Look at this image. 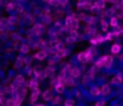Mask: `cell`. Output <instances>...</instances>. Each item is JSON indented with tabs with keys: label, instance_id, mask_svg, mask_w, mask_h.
Returning a JSON list of instances; mask_svg holds the SVG:
<instances>
[{
	"label": "cell",
	"instance_id": "cell-1",
	"mask_svg": "<svg viewBox=\"0 0 123 106\" xmlns=\"http://www.w3.org/2000/svg\"><path fill=\"white\" fill-rule=\"evenodd\" d=\"M92 59H93V56H92L87 50L82 51V53H80V54L78 55V60H79V62H82V63L90 62V61H92Z\"/></svg>",
	"mask_w": 123,
	"mask_h": 106
},
{
	"label": "cell",
	"instance_id": "cell-2",
	"mask_svg": "<svg viewBox=\"0 0 123 106\" xmlns=\"http://www.w3.org/2000/svg\"><path fill=\"white\" fill-rule=\"evenodd\" d=\"M44 30V26H43V24H38V23H36L34 26H32V30H31V32H32V35L35 36H40L42 34V31Z\"/></svg>",
	"mask_w": 123,
	"mask_h": 106
},
{
	"label": "cell",
	"instance_id": "cell-3",
	"mask_svg": "<svg viewBox=\"0 0 123 106\" xmlns=\"http://www.w3.org/2000/svg\"><path fill=\"white\" fill-rule=\"evenodd\" d=\"M97 20H98V18H97V17H94L93 14L86 16V18L84 19V22H85L87 25H90V26H92L93 24H96V23H97Z\"/></svg>",
	"mask_w": 123,
	"mask_h": 106
},
{
	"label": "cell",
	"instance_id": "cell-4",
	"mask_svg": "<svg viewBox=\"0 0 123 106\" xmlns=\"http://www.w3.org/2000/svg\"><path fill=\"white\" fill-rule=\"evenodd\" d=\"M43 75H44V77H54V75H55V68L54 67H50V66H48L44 71H43Z\"/></svg>",
	"mask_w": 123,
	"mask_h": 106
},
{
	"label": "cell",
	"instance_id": "cell-5",
	"mask_svg": "<svg viewBox=\"0 0 123 106\" xmlns=\"http://www.w3.org/2000/svg\"><path fill=\"white\" fill-rule=\"evenodd\" d=\"M112 62H114V59H112L111 55L104 56V68H110L112 66Z\"/></svg>",
	"mask_w": 123,
	"mask_h": 106
},
{
	"label": "cell",
	"instance_id": "cell-6",
	"mask_svg": "<svg viewBox=\"0 0 123 106\" xmlns=\"http://www.w3.org/2000/svg\"><path fill=\"white\" fill-rule=\"evenodd\" d=\"M60 44H61V41H60V39H51V41H49L48 47H49L50 49H55V50H56Z\"/></svg>",
	"mask_w": 123,
	"mask_h": 106
},
{
	"label": "cell",
	"instance_id": "cell-7",
	"mask_svg": "<svg viewBox=\"0 0 123 106\" xmlns=\"http://www.w3.org/2000/svg\"><path fill=\"white\" fill-rule=\"evenodd\" d=\"M24 98H25V97H23L22 94L17 93V95L13 98V103H14V106H20V105H22V103H23Z\"/></svg>",
	"mask_w": 123,
	"mask_h": 106
},
{
	"label": "cell",
	"instance_id": "cell-8",
	"mask_svg": "<svg viewBox=\"0 0 123 106\" xmlns=\"http://www.w3.org/2000/svg\"><path fill=\"white\" fill-rule=\"evenodd\" d=\"M114 85H122V82H123V76H122V74L121 73H118L114 79H112V81H111Z\"/></svg>",
	"mask_w": 123,
	"mask_h": 106
},
{
	"label": "cell",
	"instance_id": "cell-9",
	"mask_svg": "<svg viewBox=\"0 0 123 106\" xmlns=\"http://www.w3.org/2000/svg\"><path fill=\"white\" fill-rule=\"evenodd\" d=\"M71 76L74 79V77H78V76H80L81 75V71H80V69L78 68V67H72V69H71Z\"/></svg>",
	"mask_w": 123,
	"mask_h": 106
},
{
	"label": "cell",
	"instance_id": "cell-10",
	"mask_svg": "<svg viewBox=\"0 0 123 106\" xmlns=\"http://www.w3.org/2000/svg\"><path fill=\"white\" fill-rule=\"evenodd\" d=\"M105 1H96L93 2V10H103L105 8Z\"/></svg>",
	"mask_w": 123,
	"mask_h": 106
},
{
	"label": "cell",
	"instance_id": "cell-11",
	"mask_svg": "<svg viewBox=\"0 0 123 106\" xmlns=\"http://www.w3.org/2000/svg\"><path fill=\"white\" fill-rule=\"evenodd\" d=\"M110 92H111V89H110V86L109 85H103L100 87V94L108 95V94H110Z\"/></svg>",
	"mask_w": 123,
	"mask_h": 106
},
{
	"label": "cell",
	"instance_id": "cell-12",
	"mask_svg": "<svg viewBox=\"0 0 123 106\" xmlns=\"http://www.w3.org/2000/svg\"><path fill=\"white\" fill-rule=\"evenodd\" d=\"M42 97H43V99H44L45 101H48V100H51V99H53V93H51L50 89H47V91L43 92Z\"/></svg>",
	"mask_w": 123,
	"mask_h": 106
},
{
	"label": "cell",
	"instance_id": "cell-13",
	"mask_svg": "<svg viewBox=\"0 0 123 106\" xmlns=\"http://www.w3.org/2000/svg\"><path fill=\"white\" fill-rule=\"evenodd\" d=\"M35 57H36L37 60H40V61H43V60H45V57H47V53H45L44 50H40L38 53H36Z\"/></svg>",
	"mask_w": 123,
	"mask_h": 106
},
{
	"label": "cell",
	"instance_id": "cell-14",
	"mask_svg": "<svg viewBox=\"0 0 123 106\" xmlns=\"http://www.w3.org/2000/svg\"><path fill=\"white\" fill-rule=\"evenodd\" d=\"M38 97H40V89H36V91H34V93L31 94V98H30V101H31V104H35V103H36V100L38 99Z\"/></svg>",
	"mask_w": 123,
	"mask_h": 106
},
{
	"label": "cell",
	"instance_id": "cell-15",
	"mask_svg": "<svg viewBox=\"0 0 123 106\" xmlns=\"http://www.w3.org/2000/svg\"><path fill=\"white\" fill-rule=\"evenodd\" d=\"M67 50L66 49H63V50H57L56 53H55V56L57 57V59H63V57H66L67 56Z\"/></svg>",
	"mask_w": 123,
	"mask_h": 106
},
{
	"label": "cell",
	"instance_id": "cell-16",
	"mask_svg": "<svg viewBox=\"0 0 123 106\" xmlns=\"http://www.w3.org/2000/svg\"><path fill=\"white\" fill-rule=\"evenodd\" d=\"M34 48L36 49H45V42L43 41V39H40L38 42H36L35 44H34Z\"/></svg>",
	"mask_w": 123,
	"mask_h": 106
},
{
	"label": "cell",
	"instance_id": "cell-17",
	"mask_svg": "<svg viewBox=\"0 0 123 106\" xmlns=\"http://www.w3.org/2000/svg\"><path fill=\"white\" fill-rule=\"evenodd\" d=\"M121 51V45L120 44H112L111 47V53L112 54H118Z\"/></svg>",
	"mask_w": 123,
	"mask_h": 106
},
{
	"label": "cell",
	"instance_id": "cell-18",
	"mask_svg": "<svg viewBox=\"0 0 123 106\" xmlns=\"http://www.w3.org/2000/svg\"><path fill=\"white\" fill-rule=\"evenodd\" d=\"M65 86H75L74 79H73L72 76H69V77H66V81H65Z\"/></svg>",
	"mask_w": 123,
	"mask_h": 106
},
{
	"label": "cell",
	"instance_id": "cell-19",
	"mask_svg": "<svg viewBox=\"0 0 123 106\" xmlns=\"http://www.w3.org/2000/svg\"><path fill=\"white\" fill-rule=\"evenodd\" d=\"M109 25H111L112 28L118 26V18H117V17H111V19H110V24H109Z\"/></svg>",
	"mask_w": 123,
	"mask_h": 106
},
{
	"label": "cell",
	"instance_id": "cell-20",
	"mask_svg": "<svg viewBox=\"0 0 123 106\" xmlns=\"http://www.w3.org/2000/svg\"><path fill=\"white\" fill-rule=\"evenodd\" d=\"M94 66H96L98 69H99V68H103V67H104V56H103V57H99Z\"/></svg>",
	"mask_w": 123,
	"mask_h": 106
},
{
	"label": "cell",
	"instance_id": "cell-21",
	"mask_svg": "<svg viewBox=\"0 0 123 106\" xmlns=\"http://www.w3.org/2000/svg\"><path fill=\"white\" fill-rule=\"evenodd\" d=\"M29 88H31L32 91H36V89H38V81H36V80H31Z\"/></svg>",
	"mask_w": 123,
	"mask_h": 106
},
{
	"label": "cell",
	"instance_id": "cell-22",
	"mask_svg": "<svg viewBox=\"0 0 123 106\" xmlns=\"http://www.w3.org/2000/svg\"><path fill=\"white\" fill-rule=\"evenodd\" d=\"M51 103H53L54 105H59V104H61V103H62V98H61L60 95H57V97H53Z\"/></svg>",
	"mask_w": 123,
	"mask_h": 106
},
{
	"label": "cell",
	"instance_id": "cell-23",
	"mask_svg": "<svg viewBox=\"0 0 123 106\" xmlns=\"http://www.w3.org/2000/svg\"><path fill=\"white\" fill-rule=\"evenodd\" d=\"M94 38H96L97 44H100V43H103L105 41V37H103V35H100V34H97V35L94 36Z\"/></svg>",
	"mask_w": 123,
	"mask_h": 106
},
{
	"label": "cell",
	"instance_id": "cell-24",
	"mask_svg": "<svg viewBox=\"0 0 123 106\" xmlns=\"http://www.w3.org/2000/svg\"><path fill=\"white\" fill-rule=\"evenodd\" d=\"M91 94L94 95V97L99 95V94H100V88H99V87H92V88H91Z\"/></svg>",
	"mask_w": 123,
	"mask_h": 106
},
{
	"label": "cell",
	"instance_id": "cell-25",
	"mask_svg": "<svg viewBox=\"0 0 123 106\" xmlns=\"http://www.w3.org/2000/svg\"><path fill=\"white\" fill-rule=\"evenodd\" d=\"M30 51V47L28 45V44H23L22 47H20V53H23V54H28Z\"/></svg>",
	"mask_w": 123,
	"mask_h": 106
},
{
	"label": "cell",
	"instance_id": "cell-26",
	"mask_svg": "<svg viewBox=\"0 0 123 106\" xmlns=\"http://www.w3.org/2000/svg\"><path fill=\"white\" fill-rule=\"evenodd\" d=\"M43 23L47 25V24H50V22H51V17H50V14H45V16H43Z\"/></svg>",
	"mask_w": 123,
	"mask_h": 106
},
{
	"label": "cell",
	"instance_id": "cell-27",
	"mask_svg": "<svg viewBox=\"0 0 123 106\" xmlns=\"http://www.w3.org/2000/svg\"><path fill=\"white\" fill-rule=\"evenodd\" d=\"M17 22H18V18H17L16 16H11V17L7 19V23H8V24H16Z\"/></svg>",
	"mask_w": 123,
	"mask_h": 106
},
{
	"label": "cell",
	"instance_id": "cell-28",
	"mask_svg": "<svg viewBox=\"0 0 123 106\" xmlns=\"http://www.w3.org/2000/svg\"><path fill=\"white\" fill-rule=\"evenodd\" d=\"M50 85H51L53 87H56L57 85H60V82H59V79H57V76H55V77H51Z\"/></svg>",
	"mask_w": 123,
	"mask_h": 106
},
{
	"label": "cell",
	"instance_id": "cell-29",
	"mask_svg": "<svg viewBox=\"0 0 123 106\" xmlns=\"http://www.w3.org/2000/svg\"><path fill=\"white\" fill-rule=\"evenodd\" d=\"M55 91H56V92H57L59 94H61V93H62V92L65 91V86L60 83V85H57V86L55 87Z\"/></svg>",
	"mask_w": 123,
	"mask_h": 106
},
{
	"label": "cell",
	"instance_id": "cell-30",
	"mask_svg": "<svg viewBox=\"0 0 123 106\" xmlns=\"http://www.w3.org/2000/svg\"><path fill=\"white\" fill-rule=\"evenodd\" d=\"M71 69H72V65H71V63H67V65L62 68V73H65V74H66V73H69Z\"/></svg>",
	"mask_w": 123,
	"mask_h": 106
},
{
	"label": "cell",
	"instance_id": "cell-31",
	"mask_svg": "<svg viewBox=\"0 0 123 106\" xmlns=\"http://www.w3.org/2000/svg\"><path fill=\"white\" fill-rule=\"evenodd\" d=\"M25 61H26V60H24V59H20V57H19V59H17V63H16V66H14V67H17V68L22 67V66H23V63H24Z\"/></svg>",
	"mask_w": 123,
	"mask_h": 106
},
{
	"label": "cell",
	"instance_id": "cell-32",
	"mask_svg": "<svg viewBox=\"0 0 123 106\" xmlns=\"http://www.w3.org/2000/svg\"><path fill=\"white\" fill-rule=\"evenodd\" d=\"M17 91V87L14 86V85H12V86H8L7 88H6V92L7 93H14Z\"/></svg>",
	"mask_w": 123,
	"mask_h": 106
},
{
	"label": "cell",
	"instance_id": "cell-33",
	"mask_svg": "<svg viewBox=\"0 0 123 106\" xmlns=\"http://www.w3.org/2000/svg\"><path fill=\"white\" fill-rule=\"evenodd\" d=\"M65 106H74V100L73 99H66L65 100Z\"/></svg>",
	"mask_w": 123,
	"mask_h": 106
},
{
	"label": "cell",
	"instance_id": "cell-34",
	"mask_svg": "<svg viewBox=\"0 0 123 106\" xmlns=\"http://www.w3.org/2000/svg\"><path fill=\"white\" fill-rule=\"evenodd\" d=\"M108 26H109V24H108L104 19H102V30H103V31H106V30H108Z\"/></svg>",
	"mask_w": 123,
	"mask_h": 106
},
{
	"label": "cell",
	"instance_id": "cell-35",
	"mask_svg": "<svg viewBox=\"0 0 123 106\" xmlns=\"http://www.w3.org/2000/svg\"><path fill=\"white\" fill-rule=\"evenodd\" d=\"M87 51H88V53H90L92 56H94V55L97 54V49H96L94 47H91V48H88V49H87Z\"/></svg>",
	"mask_w": 123,
	"mask_h": 106
},
{
	"label": "cell",
	"instance_id": "cell-36",
	"mask_svg": "<svg viewBox=\"0 0 123 106\" xmlns=\"http://www.w3.org/2000/svg\"><path fill=\"white\" fill-rule=\"evenodd\" d=\"M47 4H49V5H51V6H59V4H60V1H55V0H49V1H47Z\"/></svg>",
	"mask_w": 123,
	"mask_h": 106
},
{
	"label": "cell",
	"instance_id": "cell-37",
	"mask_svg": "<svg viewBox=\"0 0 123 106\" xmlns=\"http://www.w3.org/2000/svg\"><path fill=\"white\" fill-rule=\"evenodd\" d=\"M14 7H16V6H14L13 2H8L7 6H6V10H7V11H12V10H14Z\"/></svg>",
	"mask_w": 123,
	"mask_h": 106
},
{
	"label": "cell",
	"instance_id": "cell-38",
	"mask_svg": "<svg viewBox=\"0 0 123 106\" xmlns=\"http://www.w3.org/2000/svg\"><path fill=\"white\" fill-rule=\"evenodd\" d=\"M12 38L16 41V43H18L19 39H20V35L19 34H12Z\"/></svg>",
	"mask_w": 123,
	"mask_h": 106
},
{
	"label": "cell",
	"instance_id": "cell-39",
	"mask_svg": "<svg viewBox=\"0 0 123 106\" xmlns=\"http://www.w3.org/2000/svg\"><path fill=\"white\" fill-rule=\"evenodd\" d=\"M6 106H14V103H13V98L12 99H8L6 101Z\"/></svg>",
	"mask_w": 123,
	"mask_h": 106
},
{
	"label": "cell",
	"instance_id": "cell-40",
	"mask_svg": "<svg viewBox=\"0 0 123 106\" xmlns=\"http://www.w3.org/2000/svg\"><path fill=\"white\" fill-rule=\"evenodd\" d=\"M74 42H75V41H74L71 36H68V37L66 38V43H74Z\"/></svg>",
	"mask_w": 123,
	"mask_h": 106
},
{
	"label": "cell",
	"instance_id": "cell-41",
	"mask_svg": "<svg viewBox=\"0 0 123 106\" xmlns=\"http://www.w3.org/2000/svg\"><path fill=\"white\" fill-rule=\"evenodd\" d=\"M112 37H114V36H112L111 32H108V34H106V37H105V41H106V39H108V41H111Z\"/></svg>",
	"mask_w": 123,
	"mask_h": 106
},
{
	"label": "cell",
	"instance_id": "cell-42",
	"mask_svg": "<svg viewBox=\"0 0 123 106\" xmlns=\"http://www.w3.org/2000/svg\"><path fill=\"white\" fill-rule=\"evenodd\" d=\"M90 43H91L92 45H96V44H97V42H96V38H94L93 36H92V37L90 38Z\"/></svg>",
	"mask_w": 123,
	"mask_h": 106
},
{
	"label": "cell",
	"instance_id": "cell-43",
	"mask_svg": "<svg viewBox=\"0 0 123 106\" xmlns=\"http://www.w3.org/2000/svg\"><path fill=\"white\" fill-rule=\"evenodd\" d=\"M26 93H28L26 88H23V89H20V92H19V94H22L23 97H25V95H26Z\"/></svg>",
	"mask_w": 123,
	"mask_h": 106
},
{
	"label": "cell",
	"instance_id": "cell-44",
	"mask_svg": "<svg viewBox=\"0 0 123 106\" xmlns=\"http://www.w3.org/2000/svg\"><path fill=\"white\" fill-rule=\"evenodd\" d=\"M88 80H91V79L88 77V75L84 76V79H82V83H86V82H88Z\"/></svg>",
	"mask_w": 123,
	"mask_h": 106
},
{
	"label": "cell",
	"instance_id": "cell-45",
	"mask_svg": "<svg viewBox=\"0 0 123 106\" xmlns=\"http://www.w3.org/2000/svg\"><path fill=\"white\" fill-rule=\"evenodd\" d=\"M85 1H78V7H84Z\"/></svg>",
	"mask_w": 123,
	"mask_h": 106
},
{
	"label": "cell",
	"instance_id": "cell-46",
	"mask_svg": "<svg viewBox=\"0 0 123 106\" xmlns=\"http://www.w3.org/2000/svg\"><path fill=\"white\" fill-rule=\"evenodd\" d=\"M105 105V103L104 101H98L97 104H96V106H104Z\"/></svg>",
	"mask_w": 123,
	"mask_h": 106
},
{
	"label": "cell",
	"instance_id": "cell-47",
	"mask_svg": "<svg viewBox=\"0 0 123 106\" xmlns=\"http://www.w3.org/2000/svg\"><path fill=\"white\" fill-rule=\"evenodd\" d=\"M118 18H122L123 19V8L120 11V13H118Z\"/></svg>",
	"mask_w": 123,
	"mask_h": 106
},
{
	"label": "cell",
	"instance_id": "cell-48",
	"mask_svg": "<svg viewBox=\"0 0 123 106\" xmlns=\"http://www.w3.org/2000/svg\"><path fill=\"white\" fill-rule=\"evenodd\" d=\"M67 4H68V1H60V5L61 6H66Z\"/></svg>",
	"mask_w": 123,
	"mask_h": 106
},
{
	"label": "cell",
	"instance_id": "cell-49",
	"mask_svg": "<svg viewBox=\"0 0 123 106\" xmlns=\"http://www.w3.org/2000/svg\"><path fill=\"white\" fill-rule=\"evenodd\" d=\"M30 82H31V80H28V81L25 82V86H26V87H29V86H30Z\"/></svg>",
	"mask_w": 123,
	"mask_h": 106
},
{
	"label": "cell",
	"instance_id": "cell-50",
	"mask_svg": "<svg viewBox=\"0 0 123 106\" xmlns=\"http://www.w3.org/2000/svg\"><path fill=\"white\" fill-rule=\"evenodd\" d=\"M35 106H44V105H43V104H36Z\"/></svg>",
	"mask_w": 123,
	"mask_h": 106
},
{
	"label": "cell",
	"instance_id": "cell-51",
	"mask_svg": "<svg viewBox=\"0 0 123 106\" xmlns=\"http://www.w3.org/2000/svg\"><path fill=\"white\" fill-rule=\"evenodd\" d=\"M120 4H121V6L123 7V1H120Z\"/></svg>",
	"mask_w": 123,
	"mask_h": 106
},
{
	"label": "cell",
	"instance_id": "cell-52",
	"mask_svg": "<svg viewBox=\"0 0 123 106\" xmlns=\"http://www.w3.org/2000/svg\"><path fill=\"white\" fill-rule=\"evenodd\" d=\"M115 106H118V105H115Z\"/></svg>",
	"mask_w": 123,
	"mask_h": 106
}]
</instances>
